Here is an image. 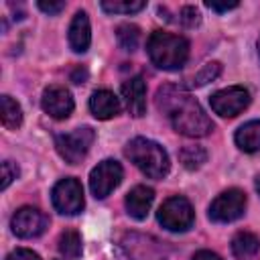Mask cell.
Returning a JSON list of instances; mask_svg holds the SVG:
<instances>
[{
	"instance_id": "cell-1",
	"label": "cell",
	"mask_w": 260,
	"mask_h": 260,
	"mask_svg": "<svg viewBox=\"0 0 260 260\" xmlns=\"http://www.w3.org/2000/svg\"><path fill=\"white\" fill-rule=\"evenodd\" d=\"M156 106L183 136L201 138L213 130V122L199 102L177 85H162L156 91Z\"/></svg>"
},
{
	"instance_id": "cell-2",
	"label": "cell",
	"mask_w": 260,
	"mask_h": 260,
	"mask_svg": "<svg viewBox=\"0 0 260 260\" xmlns=\"http://www.w3.org/2000/svg\"><path fill=\"white\" fill-rule=\"evenodd\" d=\"M146 53L158 69L177 71L189 59V41L181 35L154 30L146 41Z\"/></svg>"
},
{
	"instance_id": "cell-3",
	"label": "cell",
	"mask_w": 260,
	"mask_h": 260,
	"mask_svg": "<svg viewBox=\"0 0 260 260\" xmlns=\"http://www.w3.org/2000/svg\"><path fill=\"white\" fill-rule=\"evenodd\" d=\"M124 152L130 158V162H134L150 179H165L171 169L167 150L154 140L136 136L126 144Z\"/></svg>"
},
{
	"instance_id": "cell-4",
	"label": "cell",
	"mask_w": 260,
	"mask_h": 260,
	"mask_svg": "<svg viewBox=\"0 0 260 260\" xmlns=\"http://www.w3.org/2000/svg\"><path fill=\"white\" fill-rule=\"evenodd\" d=\"M95 140V132L91 126H79L73 132L57 134L55 136V148L61 158H65L69 165H77L85 158L91 144Z\"/></svg>"
},
{
	"instance_id": "cell-5",
	"label": "cell",
	"mask_w": 260,
	"mask_h": 260,
	"mask_svg": "<svg viewBox=\"0 0 260 260\" xmlns=\"http://www.w3.org/2000/svg\"><path fill=\"white\" fill-rule=\"evenodd\" d=\"M156 219L169 232H187L195 221V211H193V205L189 203V199L175 195V197H169L158 207Z\"/></svg>"
},
{
	"instance_id": "cell-6",
	"label": "cell",
	"mask_w": 260,
	"mask_h": 260,
	"mask_svg": "<svg viewBox=\"0 0 260 260\" xmlns=\"http://www.w3.org/2000/svg\"><path fill=\"white\" fill-rule=\"evenodd\" d=\"M244 211H246V193L242 189H228L211 201L207 215L215 223H230L240 219Z\"/></svg>"
},
{
	"instance_id": "cell-7",
	"label": "cell",
	"mask_w": 260,
	"mask_h": 260,
	"mask_svg": "<svg viewBox=\"0 0 260 260\" xmlns=\"http://www.w3.org/2000/svg\"><path fill=\"white\" fill-rule=\"evenodd\" d=\"M51 201H53V207L59 213H63V215H77L83 209V205H85L81 183L75 177L61 179L53 187V191H51Z\"/></svg>"
},
{
	"instance_id": "cell-8",
	"label": "cell",
	"mask_w": 260,
	"mask_h": 260,
	"mask_svg": "<svg viewBox=\"0 0 260 260\" xmlns=\"http://www.w3.org/2000/svg\"><path fill=\"white\" fill-rule=\"evenodd\" d=\"M124 179V169L118 160L114 158H106L102 162H98V167L91 169L89 173V189L93 193V197L104 199L108 197Z\"/></svg>"
},
{
	"instance_id": "cell-9",
	"label": "cell",
	"mask_w": 260,
	"mask_h": 260,
	"mask_svg": "<svg viewBox=\"0 0 260 260\" xmlns=\"http://www.w3.org/2000/svg\"><path fill=\"white\" fill-rule=\"evenodd\" d=\"M209 106L221 118H236L250 106V91L244 85H230L209 98Z\"/></svg>"
},
{
	"instance_id": "cell-10",
	"label": "cell",
	"mask_w": 260,
	"mask_h": 260,
	"mask_svg": "<svg viewBox=\"0 0 260 260\" xmlns=\"http://www.w3.org/2000/svg\"><path fill=\"white\" fill-rule=\"evenodd\" d=\"M10 228L12 234H16L18 238H39L49 228V217L41 209L24 205L16 209V213L12 215Z\"/></svg>"
},
{
	"instance_id": "cell-11",
	"label": "cell",
	"mask_w": 260,
	"mask_h": 260,
	"mask_svg": "<svg viewBox=\"0 0 260 260\" xmlns=\"http://www.w3.org/2000/svg\"><path fill=\"white\" fill-rule=\"evenodd\" d=\"M41 106L43 110L55 118V120H65L69 118V114L73 112V95L67 87L63 85H49L45 91H43V98H41Z\"/></svg>"
},
{
	"instance_id": "cell-12",
	"label": "cell",
	"mask_w": 260,
	"mask_h": 260,
	"mask_svg": "<svg viewBox=\"0 0 260 260\" xmlns=\"http://www.w3.org/2000/svg\"><path fill=\"white\" fill-rule=\"evenodd\" d=\"M122 98H124V104L128 108V112L134 116V118H140L146 114V83L140 75H134V77H128L122 87Z\"/></svg>"
},
{
	"instance_id": "cell-13",
	"label": "cell",
	"mask_w": 260,
	"mask_h": 260,
	"mask_svg": "<svg viewBox=\"0 0 260 260\" xmlns=\"http://www.w3.org/2000/svg\"><path fill=\"white\" fill-rule=\"evenodd\" d=\"M152 201H154V191L146 185H136L134 189L128 191V195L124 199V205H126V211H128L130 217L142 221L148 215Z\"/></svg>"
},
{
	"instance_id": "cell-14",
	"label": "cell",
	"mask_w": 260,
	"mask_h": 260,
	"mask_svg": "<svg viewBox=\"0 0 260 260\" xmlns=\"http://www.w3.org/2000/svg\"><path fill=\"white\" fill-rule=\"evenodd\" d=\"M69 47L75 53H85L91 43V28H89V18L83 10H77L71 24H69Z\"/></svg>"
},
{
	"instance_id": "cell-15",
	"label": "cell",
	"mask_w": 260,
	"mask_h": 260,
	"mask_svg": "<svg viewBox=\"0 0 260 260\" xmlns=\"http://www.w3.org/2000/svg\"><path fill=\"white\" fill-rule=\"evenodd\" d=\"M89 110L98 120H110L120 114L122 104L110 89H98L89 98Z\"/></svg>"
},
{
	"instance_id": "cell-16",
	"label": "cell",
	"mask_w": 260,
	"mask_h": 260,
	"mask_svg": "<svg viewBox=\"0 0 260 260\" xmlns=\"http://www.w3.org/2000/svg\"><path fill=\"white\" fill-rule=\"evenodd\" d=\"M234 140H236L240 150H244V152H258L260 150V120H250V122L242 124L236 130Z\"/></svg>"
},
{
	"instance_id": "cell-17",
	"label": "cell",
	"mask_w": 260,
	"mask_h": 260,
	"mask_svg": "<svg viewBox=\"0 0 260 260\" xmlns=\"http://www.w3.org/2000/svg\"><path fill=\"white\" fill-rule=\"evenodd\" d=\"M258 250H260V240L250 232H238L232 238V254L236 258H250Z\"/></svg>"
},
{
	"instance_id": "cell-18",
	"label": "cell",
	"mask_w": 260,
	"mask_h": 260,
	"mask_svg": "<svg viewBox=\"0 0 260 260\" xmlns=\"http://www.w3.org/2000/svg\"><path fill=\"white\" fill-rule=\"evenodd\" d=\"M57 250L61 252V256H65V260H77L83 252L81 236L75 230H65L57 240Z\"/></svg>"
},
{
	"instance_id": "cell-19",
	"label": "cell",
	"mask_w": 260,
	"mask_h": 260,
	"mask_svg": "<svg viewBox=\"0 0 260 260\" xmlns=\"http://www.w3.org/2000/svg\"><path fill=\"white\" fill-rule=\"evenodd\" d=\"M0 106H2V124L8 130H16L22 124V110L20 104L16 100H12L10 95H2L0 98Z\"/></svg>"
},
{
	"instance_id": "cell-20",
	"label": "cell",
	"mask_w": 260,
	"mask_h": 260,
	"mask_svg": "<svg viewBox=\"0 0 260 260\" xmlns=\"http://www.w3.org/2000/svg\"><path fill=\"white\" fill-rule=\"evenodd\" d=\"M116 39L124 51H136L140 43V28L134 24H120L116 28Z\"/></svg>"
},
{
	"instance_id": "cell-21",
	"label": "cell",
	"mask_w": 260,
	"mask_h": 260,
	"mask_svg": "<svg viewBox=\"0 0 260 260\" xmlns=\"http://www.w3.org/2000/svg\"><path fill=\"white\" fill-rule=\"evenodd\" d=\"M179 158H181L185 169L195 171V169H199L207 160V150L203 146H185V148H181Z\"/></svg>"
},
{
	"instance_id": "cell-22",
	"label": "cell",
	"mask_w": 260,
	"mask_h": 260,
	"mask_svg": "<svg viewBox=\"0 0 260 260\" xmlns=\"http://www.w3.org/2000/svg\"><path fill=\"white\" fill-rule=\"evenodd\" d=\"M100 6L106 12H112V14H134V12H140L142 8H146V2L144 0H126V2H120V0L108 2V0H104Z\"/></svg>"
},
{
	"instance_id": "cell-23",
	"label": "cell",
	"mask_w": 260,
	"mask_h": 260,
	"mask_svg": "<svg viewBox=\"0 0 260 260\" xmlns=\"http://www.w3.org/2000/svg\"><path fill=\"white\" fill-rule=\"evenodd\" d=\"M221 73V63L217 61H211V63H205L195 75H193V81H191V87H201L209 81H213L217 75Z\"/></svg>"
},
{
	"instance_id": "cell-24",
	"label": "cell",
	"mask_w": 260,
	"mask_h": 260,
	"mask_svg": "<svg viewBox=\"0 0 260 260\" xmlns=\"http://www.w3.org/2000/svg\"><path fill=\"white\" fill-rule=\"evenodd\" d=\"M183 26H187V28H193V26H197L199 24V20H201V14H199V10L195 8V6H183L181 10H179V18H177Z\"/></svg>"
},
{
	"instance_id": "cell-25",
	"label": "cell",
	"mask_w": 260,
	"mask_h": 260,
	"mask_svg": "<svg viewBox=\"0 0 260 260\" xmlns=\"http://www.w3.org/2000/svg\"><path fill=\"white\" fill-rule=\"evenodd\" d=\"M0 171H2V183H0V187L2 189H8V185L18 177V165L16 162H12V160H4L2 162V167H0Z\"/></svg>"
},
{
	"instance_id": "cell-26",
	"label": "cell",
	"mask_w": 260,
	"mask_h": 260,
	"mask_svg": "<svg viewBox=\"0 0 260 260\" xmlns=\"http://www.w3.org/2000/svg\"><path fill=\"white\" fill-rule=\"evenodd\" d=\"M37 6H39V10H43L45 14H49V16H55V14H59L61 10H65V2L63 0H57V2H47V0H39L37 2Z\"/></svg>"
},
{
	"instance_id": "cell-27",
	"label": "cell",
	"mask_w": 260,
	"mask_h": 260,
	"mask_svg": "<svg viewBox=\"0 0 260 260\" xmlns=\"http://www.w3.org/2000/svg\"><path fill=\"white\" fill-rule=\"evenodd\" d=\"M6 260H41V256L28 248H16L6 256Z\"/></svg>"
},
{
	"instance_id": "cell-28",
	"label": "cell",
	"mask_w": 260,
	"mask_h": 260,
	"mask_svg": "<svg viewBox=\"0 0 260 260\" xmlns=\"http://www.w3.org/2000/svg\"><path fill=\"white\" fill-rule=\"evenodd\" d=\"M205 6L211 8V10H215V12H228V10L238 8V2H207Z\"/></svg>"
},
{
	"instance_id": "cell-29",
	"label": "cell",
	"mask_w": 260,
	"mask_h": 260,
	"mask_svg": "<svg viewBox=\"0 0 260 260\" xmlns=\"http://www.w3.org/2000/svg\"><path fill=\"white\" fill-rule=\"evenodd\" d=\"M71 81H73V83H85V81H87V69L81 67V65H77V67L71 71Z\"/></svg>"
},
{
	"instance_id": "cell-30",
	"label": "cell",
	"mask_w": 260,
	"mask_h": 260,
	"mask_svg": "<svg viewBox=\"0 0 260 260\" xmlns=\"http://www.w3.org/2000/svg\"><path fill=\"white\" fill-rule=\"evenodd\" d=\"M191 260H223V258L219 254L211 252V250H199V252H195L191 256Z\"/></svg>"
},
{
	"instance_id": "cell-31",
	"label": "cell",
	"mask_w": 260,
	"mask_h": 260,
	"mask_svg": "<svg viewBox=\"0 0 260 260\" xmlns=\"http://www.w3.org/2000/svg\"><path fill=\"white\" fill-rule=\"evenodd\" d=\"M256 189H258V193H260V177L256 179Z\"/></svg>"
},
{
	"instance_id": "cell-32",
	"label": "cell",
	"mask_w": 260,
	"mask_h": 260,
	"mask_svg": "<svg viewBox=\"0 0 260 260\" xmlns=\"http://www.w3.org/2000/svg\"><path fill=\"white\" fill-rule=\"evenodd\" d=\"M258 55H260V37H258Z\"/></svg>"
},
{
	"instance_id": "cell-33",
	"label": "cell",
	"mask_w": 260,
	"mask_h": 260,
	"mask_svg": "<svg viewBox=\"0 0 260 260\" xmlns=\"http://www.w3.org/2000/svg\"><path fill=\"white\" fill-rule=\"evenodd\" d=\"M55 260H63V258H55Z\"/></svg>"
}]
</instances>
